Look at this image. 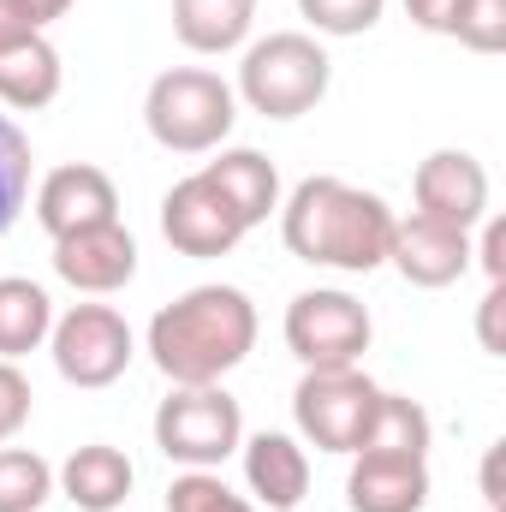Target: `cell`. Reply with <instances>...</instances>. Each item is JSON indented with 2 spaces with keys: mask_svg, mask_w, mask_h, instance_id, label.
Listing matches in <instances>:
<instances>
[{
  "mask_svg": "<svg viewBox=\"0 0 506 512\" xmlns=\"http://www.w3.org/2000/svg\"><path fill=\"white\" fill-rule=\"evenodd\" d=\"M393 209L376 191L346 185L334 173H316L304 185H292V197H280V239L286 251L310 268H334V274H376L393 245Z\"/></svg>",
  "mask_w": 506,
  "mask_h": 512,
  "instance_id": "obj_1",
  "label": "cell"
},
{
  "mask_svg": "<svg viewBox=\"0 0 506 512\" xmlns=\"http://www.w3.org/2000/svg\"><path fill=\"white\" fill-rule=\"evenodd\" d=\"M256 346V304L239 286H191L149 322V358L173 387H215Z\"/></svg>",
  "mask_w": 506,
  "mask_h": 512,
  "instance_id": "obj_2",
  "label": "cell"
},
{
  "mask_svg": "<svg viewBox=\"0 0 506 512\" xmlns=\"http://www.w3.org/2000/svg\"><path fill=\"white\" fill-rule=\"evenodd\" d=\"M143 126L173 155H215L239 126V96L209 66H167L143 96Z\"/></svg>",
  "mask_w": 506,
  "mask_h": 512,
  "instance_id": "obj_3",
  "label": "cell"
},
{
  "mask_svg": "<svg viewBox=\"0 0 506 512\" xmlns=\"http://www.w3.org/2000/svg\"><path fill=\"white\" fill-rule=\"evenodd\" d=\"M328 84H334L328 48L316 36H304V30H274V36L245 48L233 96L262 120H304L310 108H322Z\"/></svg>",
  "mask_w": 506,
  "mask_h": 512,
  "instance_id": "obj_4",
  "label": "cell"
},
{
  "mask_svg": "<svg viewBox=\"0 0 506 512\" xmlns=\"http://www.w3.org/2000/svg\"><path fill=\"white\" fill-rule=\"evenodd\" d=\"M245 441V411L227 387H173L155 405V447L185 465V471H215L239 453Z\"/></svg>",
  "mask_w": 506,
  "mask_h": 512,
  "instance_id": "obj_5",
  "label": "cell"
},
{
  "mask_svg": "<svg viewBox=\"0 0 506 512\" xmlns=\"http://www.w3.org/2000/svg\"><path fill=\"white\" fill-rule=\"evenodd\" d=\"M376 399H381V387L358 364H346V370H304V382L292 387V423H298V435L310 447L352 459L364 447Z\"/></svg>",
  "mask_w": 506,
  "mask_h": 512,
  "instance_id": "obj_6",
  "label": "cell"
},
{
  "mask_svg": "<svg viewBox=\"0 0 506 512\" xmlns=\"http://www.w3.org/2000/svg\"><path fill=\"white\" fill-rule=\"evenodd\" d=\"M370 310L340 292V286H316V292H298L286 304V352L304 364V370H346V364H364L370 352Z\"/></svg>",
  "mask_w": 506,
  "mask_h": 512,
  "instance_id": "obj_7",
  "label": "cell"
},
{
  "mask_svg": "<svg viewBox=\"0 0 506 512\" xmlns=\"http://www.w3.org/2000/svg\"><path fill=\"white\" fill-rule=\"evenodd\" d=\"M48 352H54V370L72 387H114L137 358V340H131V322L114 304H72L66 316H54V334H48Z\"/></svg>",
  "mask_w": 506,
  "mask_h": 512,
  "instance_id": "obj_8",
  "label": "cell"
},
{
  "mask_svg": "<svg viewBox=\"0 0 506 512\" xmlns=\"http://www.w3.org/2000/svg\"><path fill=\"white\" fill-rule=\"evenodd\" d=\"M245 233H251V227L239 221V209L221 197V185H215L209 173H185V179L161 197V239L179 256H197V262L233 256Z\"/></svg>",
  "mask_w": 506,
  "mask_h": 512,
  "instance_id": "obj_9",
  "label": "cell"
},
{
  "mask_svg": "<svg viewBox=\"0 0 506 512\" xmlns=\"http://www.w3.org/2000/svg\"><path fill=\"white\" fill-rule=\"evenodd\" d=\"M411 197H417V215L447 221L459 233H477L489 221V167L471 149H435L417 161Z\"/></svg>",
  "mask_w": 506,
  "mask_h": 512,
  "instance_id": "obj_10",
  "label": "cell"
},
{
  "mask_svg": "<svg viewBox=\"0 0 506 512\" xmlns=\"http://www.w3.org/2000/svg\"><path fill=\"white\" fill-rule=\"evenodd\" d=\"M102 221H120V191H114V179L96 161H66V167L42 173V185H36V227L48 239L84 233V227H102Z\"/></svg>",
  "mask_w": 506,
  "mask_h": 512,
  "instance_id": "obj_11",
  "label": "cell"
},
{
  "mask_svg": "<svg viewBox=\"0 0 506 512\" xmlns=\"http://www.w3.org/2000/svg\"><path fill=\"white\" fill-rule=\"evenodd\" d=\"M54 274L84 298H108V292L131 286V274H137V239L126 233V221L66 233V239H54Z\"/></svg>",
  "mask_w": 506,
  "mask_h": 512,
  "instance_id": "obj_12",
  "label": "cell"
},
{
  "mask_svg": "<svg viewBox=\"0 0 506 512\" xmlns=\"http://www.w3.org/2000/svg\"><path fill=\"white\" fill-rule=\"evenodd\" d=\"M60 48L48 42V30L18 24L12 12H0V108L12 114H36L60 96Z\"/></svg>",
  "mask_w": 506,
  "mask_h": 512,
  "instance_id": "obj_13",
  "label": "cell"
},
{
  "mask_svg": "<svg viewBox=\"0 0 506 512\" xmlns=\"http://www.w3.org/2000/svg\"><path fill=\"white\" fill-rule=\"evenodd\" d=\"M387 262L399 268L405 286H423V292H441L453 280H465L471 268V233L447 227V221H429L411 209V221H393V245Z\"/></svg>",
  "mask_w": 506,
  "mask_h": 512,
  "instance_id": "obj_14",
  "label": "cell"
},
{
  "mask_svg": "<svg viewBox=\"0 0 506 512\" xmlns=\"http://www.w3.org/2000/svg\"><path fill=\"white\" fill-rule=\"evenodd\" d=\"M245 453V483H251L256 507L268 512H298L310 495V453L298 447V435H280V429H262L251 441H239Z\"/></svg>",
  "mask_w": 506,
  "mask_h": 512,
  "instance_id": "obj_15",
  "label": "cell"
},
{
  "mask_svg": "<svg viewBox=\"0 0 506 512\" xmlns=\"http://www.w3.org/2000/svg\"><path fill=\"white\" fill-rule=\"evenodd\" d=\"M346 507H352V512H423V507H429V459L352 453Z\"/></svg>",
  "mask_w": 506,
  "mask_h": 512,
  "instance_id": "obj_16",
  "label": "cell"
},
{
  "mask_svg": "<svg viewBox=\"0 0 506 512\" xmlns=\"http://www.w3.org/2000/svg\"><path fill=\"white\" fill-rule=\"evenodd\" d=\"M131 483H137V465H131L120 447H108V441L72 447L66 465L54 471V489L78 512H120L131 495Z\"/></svg>",
  "mask_w": 506,
  "mask_h": 512,
  "instance_id": "obj_17",
  "label": "cell"
},
{
  "mask_svg": "<svg viewBox=\"0 0 506 512\" xmlns=\"http://www.w3.org/2000/svg\"><path fill=\"white\" fill-rule=\"evenodd\" d=\"M203 173L221 185V197L239 209L245 227H262L268 215H280V173L262 149H215V161Z\"/></svg>",
  "mask_w": 506,
  "mask_h": 512,
  "instance_id": "obj_18",
  "label": "cell"
},
{
  "mask_svg": "<svg viewBox=\"0 0 506 512\" xmlns=\"http://www.w3.org/2000/svg\"><path fill=\"white\" fill-rule=\"evenodd\" d=\"M256 0H173V36L191 54H233L251 42Z\"/></svg>",
  "mask_w": 506,
  "mask_h": 512,
  "instance_id": "obj_19",
  "label": "cell"
},
{
  "mask_svg": "<svg viewBox=\"0 0 506 512\" xmlns=\"http://www.w3.org/2000/svg\"><path fill=\"white\" fill-rule=\"evenodd\" d=\"M48 334H54V298L24 274H0V358L18 364L42 352Z\"/></svg>",
  "mask_w": 506,
  "mask_h": 512,
  "instance_id": "obj_20",
  "label": "cell"
},
{
  "mask_svg": "<svg viewBox=\"0 0 506 512\" xmlns=\"http://www.w3.org/2000/svg\"><path fill=\"white\" fill-rule=\"evenodd\" d=\"M429 441H435L429 411H423L411 393H381V399H376V417H370V429H364V447H358V453L429 459Z\"/></svg>",
  "mask_w": 506,
  "mask_h": 512,
  "instance_id": "obj_21",
  "label": "cell"
},
{
  "mask_svg": "<svg viewBox=\"0 0 506 512\" xmlns=\"http://www.w3.org/2000/svg\"><path fill=\"white\" fill-rule=\"evenodd\" d=\"M54 501V465L30 447H0V512H42Z\"/></svg>",
  "mask_w": 506,
  "mask_h": 512,
  "instance_id": "obj_22",
  "label": "cell"
},
{
  "mask_svg": "<svg viewBox=\"0 0 506 512\" xmlns=\"http://www.w3.org/2000/svg\"><path fill=\"white\" fill-rule=\"evenodd\" d=\"M30 137L18 131L12 114H0V233L24 215V203H30Z\"/></svg>",
  "mask_w": 506,
  "mask_h": 512,
  "instance_id": "obj_23",
  "label": "cell"
},
{
  "mask_svg": "<svg viewBox=\"0 0 506 512\" xmlns=\"http://www.w3.org/2000/svg\"><path fill=\"white\" fill-rule=\"evenodd\" d=\"M387 0H298V18L316 30V36H364L376 30Z\"/></svg>",
  "mask_w": 506,
  "mask_h": 512,
  "instance_id": "obj_24",
  "label": "cell"
},
{
  "mask_svg": "<svg viewBox=\"0 0 506 512\" xmlns=\"http://www.w3.org/2000/svg\"><path fill=\"white\" fill-rule=\"evenodd\" d=\"M167 512H256V501L233 495L215 471H179L167 483Z\"/></svg>",
  "mask_w": 506,
  "mask_h": 512,
  "instance_id": "obj_25",
  "label": "cell"
},
{
  "mask_svg": "<svg viewBox=\"0 0 506 512\" xmlns=\"http://www.w3.org/2000/svg\"><path fill=\"white\" fill-rule=\"evenodd\" d=\"M453 42L471 54H501L506 48V0H459Z\"/></svg>",
  "mask_w": 506,
  "mask_h": 512,
  "instance_id": "obj_26",
  "label": "cell"
},
{
  "mask_svg": "<svg viewBox=\"0 0 506 512\" xmlns=\"http://www.w3.org/2000/svg\"><path fill=\"white\" fill-rule=\"evenodd\" d=\"M30 411H36V393H30V376L18 370V364H6L0 358V447L30 423Z\"/></svg>",
  "mask_w": 506,
  "mask_h": 512,
  "instance_id": "obj_27",
  "label": "cell"
},
{
  "mask_svg": "<svg viewBox=\"0 0 506 512\" xmlns=\"http://www.w3.org/2000/svg\"><path fill=\"white\" fill-rule=\"evenodd\" d=\"M405 18L429 36H453V18H459V0H405Z\"/></svg>",
  "mask_w": 506,
  "mask_h": 512,
  "instance_id": "obj_28",
  "label": "cell"
},
{
  "mask_svg": "<svg viewBox=\"0 0 506 512\" xmlns=\"http://www.w3.org/2000/svg\"><path fill=\"white\" fill-rule=\"evenodd\" d=\"M471 262H483L489 280H506V221H483V245H471Z\"/></svg>",
  "mask_w": 506,
  "mask_h": 512,
  "instance_id": "obj_29",
  "label": "cell"
},
{
  "mask_svg": "<svg viewBox=\"0 0 506 512\" xmlns=\"http://www.w3.org/2000/svg\"><path fill=\"white\" fill-rule=\"evenodd\" d=\"M501 304H506V280H489L483 310H477V340H483V352H495V358H501Z\"/></svg>",
  "mask_w": 506,
  "mask_h": 512,
  "instance_id": "obj_30",
  "label": "cell"
},
{
  "mask_svg": "<svg viewBox=\"0 0 506 512\" xmlns=\"http://www.w3.org/2000/svg\"><path fill=\"white\" fill-rule=\"evenodd\" d=\"M0 12H12V18L30 24V30H48V24H60V18L72 12V0H0Z\"/></svg>",
  "mask_w": 506,
  "mask_h": 512,
  "instance_id": "obj_31",
  "label": "cell"
},
{
  "mask_svg": "<svg viewBox=\"0 0 506 512\" xmlns=\"http://www.w3.org/2000/svg\"><path fill=\"white\" fill-rule=\"evenodd\" d=\"M483 501H489V512H506V495H501V447H489V459H483Z\"/></svg>",
  "mask_w": 506,
  "mask_h": 512,
  "instance_id": "obj_32",
  "label": "cell"
}]
</instances>
